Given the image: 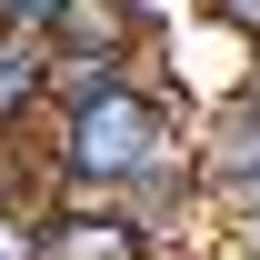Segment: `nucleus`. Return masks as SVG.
<instances>
[{
    "label": "nucleus",
    "mask_w": 260,
    "mask_h": 260,
    "mask_svg": "<svg viewBox=\"0 0 260 260\" xmlns=\"http://www.w3.org/2000/svg\"><path fill=\"white\" fill-rule=\"evenodd\" d=\"M250 70H260V40H250Z\"/></svg>",
    "instance_id": "obj_6"
},
{
    "label": "nucleus",
    "mask_w": 260,
    "mask_h": 260,
    "mask_svg": "<svg viewBox=\"0 0 260 260\" xmlns=\"http://www.w3.org/2000/svg\"><path fill=\"white\" fill-rule=\"evenodd\" d=\"M190 260H260V250L240 240V230H230V240H210V250H190Z\"/></svg>",
    "instance_id": "obj_5"
},
{
    "label": "nucleus",
    "mask_w": 260,
    "mask_h": 260,
    "mask_svg": "<svg viewBox=\"0 0 260 260\" xmlns=\"http://www.w3.org/2000/svg\"><path fill=\"white\" fill-rule=\"evenodd\" d=\"M0 260H10V250H0Z\"/></svg>",
    "instance_id": "obj_7"
},
{
    "label": "nucleus",
    "mask_w": 260,
    "mask_h": 260,
    "mask_svg": "<svg viewBox=\"0 0 260 260\" xmlns=\"http://www.w3.org/2000/svg\"><path fill=\"white\" fill-rule=\"evenodd\" d=\"M200 110L210 100L160 80V70H120V80L60 100L40 130H50V160H60V180L80 200H130L140 180H160L170 160L200 150Z\"/></svg>",
    "instance_id": "obj_1"
},
{
    "label": "nucleus",
    "mask_w": 260,
    "mask_h": 260,
    "mask_svg": "<svg viewBox=\"0 0 260 260\" xmlns=\"http://www.w3.org/2000/svg\"><path fill=\"white\" fill-rule=\"evenodd\" d=\"M50 100H60L50 30H20V20H0V140L40 130V120H50Z\"/></svg>",
    "instance_id": "obj_2"
},
{
    "label": "nucleus",
    "mask_w": 260,
    "mask_h": 260,
    "mask_svg": "<svg viewBox=\"0 0 260 260\" xmlns=\"http://www.w3.org/2000/svg\"><path fill=\"white\" fill-rule=\"evenodd\" d=\"M190 10H200V20H210L220 40H240V50L260 40V0H190Z\"/></svg>",
    "instance_id": "obj_3"
},
{
    "label": "nucleus",
    "mask_w": 260,
    "mask_h": 260,
    "mask_svg": "<svg viewBox=\"0 0 260 260\" xmlns=\"http://www.w3.org/2000/svg\"><path fill=\"white\" fill-rule=\"evenodd\" d=\"M0 20H20V30H60L70 0H0Z\"/></svg>",
    "instance_id": "obj_4"
}]
</instances>
